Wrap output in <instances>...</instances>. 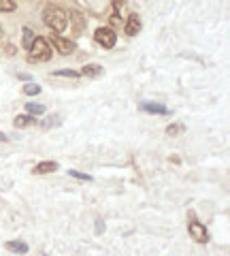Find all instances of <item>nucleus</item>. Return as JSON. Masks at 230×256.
<instances>
[{"mask_svg":"<svg viewBox=\"0 0 230 256\" xmlns=\"http://www.w3.org/2000/svg\"><path fill=\"white\" fill-rule=\"evenodd\" d=\"M43 21H45L54 32H64L68 26V15H66V11L60 9V6L49 4V6H45V11H43Z\"/></svg>","mask_w":230,"mask_h":256,"instance_id":"1","label":"nucleus"},{"mask_svg":"<svg viewBox=\"0 0 230 256\" xmlns=\"http://www.w3.org/2000/svg\"><path fill=\"white\" fill-rule=\"evenodd\" d=\"M52 56H54V49L49 45L47 39H34L28 60L30 62H47V60H52Z\"/></svg>","mask_w":230,"mask_h":256,"instance_id":"2","label":"nucleus"},{"mask_svg":"<svg viewBox=\"0 0 230 256\" xmlns=\"http://www.w3.org/2000/svg\"><path fill=\"white\" fill-rule=\"evenodd\" d=\"M188 233L196 244H207V241H209V233H207L205 226L200 222H196V220H192V222L188 224Z\"/></svg>","mask_w":230,"mask_h":256,"instance_id":"3","label":"nucleus"},{"mask_svg":"<svg viewBox=\"0 0 230 256\" xmlns=\"http://www.w3.org/2000/svg\"><path fill=\"white\" fill-rule=\"evenodd\" d=\"M94 39H96L98 45L111 49L115 45V39H117V37H115V32L111 30V28H98L96 34H94Z\"/></svg>","mask_w":230,"mask_h":256,"instance_id":"4","label":"nucleus"},{"mask_svg":"<svg viewBox=\"0 0 230 256\" xmlns=\"http://www.w3.org/2000/svg\"><path fill=\"white\" fill-rule=\"evenodd\" d=\"M52 43L56 45V49L60 54H64V56H70L77 49V45L73 41H66V39H62V37H52Z\"/></svg>","mask_w":230,"mask_h":256,"instance_id":"5","label":"nucleus"},{"mask_svg":"<svg viewBox=\"0 0 230 256\" xmlns=\"http://www.w3.org/2000/svg\"><path fill=\"white\" fill-rule=\"evenodd\" d=\"M54 171H58V162L45 160V162H39V165L32 169V173L34 175H47V173H54Z\"/></svg>","mask_w":230,"mask_h":256,"instance_id":"6","label":"nucleus"},{"mask_svg":"<svg viewBox=\"0 0 230 256\" xmlns=\"http://www.w3.org/2000/svg\"><path fill=\"white\" fill-rule=\"evenodd\" d=\"M141 109L143 111H147V113H154V116H167L169 113V109L164 105H160V103H141Z\"/></svg>","mask_w":230,"mask_h":256,"instance_id":"7","label":"nucleus"},{"mask_svg":"<svg viewBox=\"0 0 230 256\" xmlns=\"http://www.w3.org/2000/svg\"><path fill=\"white\" fill-rule=\"evenodd\" d=\"M141 32V19L139 15H130L126 21V34L128 37H134V34H139Z\"/></svg>","mask_w":230,"mask_h":256,"instance_id":"8","label":"nucleus"},{"mask_svg":"<svg viewBox=\"0 0 230 256\" xmlns=\"http://www.w3.org/2000/svg\"><path fill=\"white\" fill-rule=\"evenodd\" d=\"M4 248H6L9 252H15V254H28V250H30L26 241H17V239H15V241H6Z\"/></svg>","mask_w":230,"mask_h":256,"instance_id":"9","label":"nucleus"},{"mask_svg":"<svg viewBox=\"0 0 230 256\" xmlns=\"http://www.w3.org/2000/svg\"><path fill=\"white\" fill-rule=\"evenodd\" d=\"M105 70H103V66L100 64H85V66L81 68V75L83 77H92V79H96V77H100Z\"/></svg>","mask_w":230,"mask_h":256,"instance_id":"10","label":"nucleus"},{"mask_svg":"<svg viewBox=\"0 0 230 256\" xmlns=\"http://www.w3.org/2000/svg\"><path fill=\"white\" fill-rule=\"evenodd\" d=\"M47 109L45 105H39V103H26V113L28 116H43Z\"/></svg>","mask_w":230,"mask_h":256,"instance_id":"11","label":"nucleus"},{"mask_svg":"<svg viewBox=\"0 0 230 256\" xmlns=\"http://www.w3.org/2000/svg\"><path fill=\"white\" fill-rule=\"evenodd\" d=\"M32 122H34L32 116L24 113V116H15V120H13V126H15V128H26V126H30Z\"/></svg>","mask_w":230,"mask_h":256,"instance_id":"12","label":"nucleus"},{"mask_svg":"<svg viewBox=\"0 0 230 256\" xmlns=\"http://www.w3.org/2000/svg\"><path fill=\"white\" fill-rule=\"evenodd\" d=\"M21 32H24V47H26V49H30V47H32V43H34V39H37V37H34V32H32V28L24 26V30H21Z\"/></svg>","mask_w":230,"mask_h":256,"instance_id":"13","label":"nucleus"},{"mask_svg":"<svg viewBox=\"0 0 230 256\" xmlns=\"http://www.w3.org/2000/svg\"><path fill=\"white\" fill-rule=\"evenodd\" d=\"M24 94L26 96H37V94H41V85L39 83H26L24 85Z\"/></svg>","mask_w":230,"mask_h":256,"instance_id":"14","label":"nucleus"},{"mask_svg":"<svg viewBox=\"0 0 230 256\" xmlns=\"http://www.w3.org/2000/svg\"><path fill=\"white\" fill-rule=\"evenodd\" d=\"M183 130H185L183 124H171V126L167 128V134H169V137H179V134H181Z\"/></svg>","mask_w":230,"mask_h":256,"instance_id":"15","label":"nucleus"},{"mask_svg":"<svg viewBox=\"0 0 230 256\" xmlns=\"http://www.w3.org/2000/svg\"><path fill=\"white\" fill-rule=\"evenodd\" d=\"M60 124H62L60 116H49L45 122H43V128H54V126H60Z\"/></svg>","mask_w":230,"mask_h":256,"instance_id":"16","label":"nucleus"},{"mask_svg":"<svg viewBox=\"0 0 230 256\" xmlns=\"http://www.w3.org/2000/svg\"><path fill=\"white\" fill-rule=\"evenodd\" d=\"M0 11H4V13L15 11V2L13 0H0Z\"/></svg>","mask_w":230,"mask_h":256,"instance_id":"17","label":"nucleus"},{"mask_svg":"<svg viewBox=\"0 0 230 256\" xmlns=\"http://www.w3.org/2000/svg\"><path fill=\"white\" fill-rule=\"evenodd\" d=\"M70 177H75V180H83V182H92V177L88 173H79V171H68Z\"/></svg>","mask_w":230,"mask_h":256,"instance_id":"18","label":"nucleus"},{"mask_svg":"<svg viewBox=\"0 0 230 256\" xmlns=\"http://www.w3.org/2000/svg\"><path fill=\"white\" fill-rule=\"evenodd\" d=\"M54 77H79V73H75V70H56L54 73Z\"/></svg>","mask_w":230,"mask_h":256,"instance_id":"19","label":"nucleus"},{"mask_svg":"<svg viewBox=\"0 0 230 256\" xmlns=\"http://www.w3.org/2000/svg\"><path fill=\"white\" fill-rule=\"evenodd\" d=\"M73 17H75V30H77V32L81 30V28H85V21H83L81 17H79L77 13H73Z\"/></svg>","mask_w":230,"mask_h":256,"instance_id":"20","label":"nucleus"},{"mask_svg":"<svg viewBox=\"0 0 230 256\" xmlns=\"http://www.w3.org/2000/svg\"><path fill=\"white\" fill-rule=\"evenodd\" d=\"M96 233H105V222H103V220H96Z\"/></svg>","mask_w":230,"mask_h":256,"instance_id":"21","label":"nucleus"},{"mask_svg":"<svg viewBox=\"0 0 230 256\" xmlns=\"http://www.w3.org/2000/svg\"><path fill=\"white\" fill-rule=\"evenodd\" d=\"M0 141H9V137H6L4 132H0Z\"/></svg>","mask_w":230,"mask_h":256,"instance_id":"22","label":"nucleus"},{"mask_svg":"<svg viewBox=\"0 0 230 256\" xmlns=\"http://www.w3.org/2000/svg\"><path fill=\"white\" fill-rule=\"evenodd\" d=\"M0 39H2V28H0Z\"/></svg>","mask_w":230,"mask_h":256,"instance_id":"23","label":"nucleus"}]
</instances>
